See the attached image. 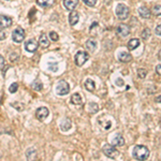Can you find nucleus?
Masks as SVG:
<instances>
[{"instance_id": "nucleus-29", "label": "nucleus", "mask_w": 161, "mask_h": 161, "mask_svg": "<svg viewBox=\"0 0 161 161\" xmlns=\"http://www.w3.org/2000/svg\"><path fill=\"white\" fill-rule=\"evenodd\" d=\"M12 106H14L15 108H16L17 111H23L25 108V106L23 103H20V102H15V103H12Z\"/></svg>"}, {"instance_id": "nucleus-26", "label": "nucleus", "mask_w": 161, "mask_h": 161, "mask_svg": "<svg viewBox=\"0 0 161 161\" xmlns=\"http://www.w3.org/2000/svg\"><path fill=\"white\" fill-rule=\"evenodd\" d=\"M153 14L156 15V16H160L161 15V6L157 4V6H155L153 8Z\"/></svg>"}, {"instance_id": "nucleus-5", "label": "nucleus", "mask_w": 161, "mask_h": 161, "mask_svg": "<svg viewBox=\"0 0 161 161\" xmlns=\"http://www.w3.org/2000/svg\"><path fill=\"white\" fill-rule=\"evenodd\" d=\"M69 92H70V87L66 80H60V82H58V84H57V86H56V92L58 93L59 96H64Z\"/></svg>"}, {"instance_id": "nucleus-36", "label": "nucleus", "mask_w": 161, "mask_h": 161, "mask_svg": "<svg viewBox=\"0 0 161 161\" xmlns=\"http://www.w3.org/2000/svg\"><path fill=\"white\" fill-rule=\"evenodd\" d=\"M155 32L157 36H161V25H158L155 29Z\"/></svg>"}, {"instance_id": "nucleus-34", "label": "nucleus", "mask_w": 161, "mask_h": 161, "mask_svg": "<svg viewBox=\"0 0 161 161\" xmlns=\"http://www.w3.org/2000/svg\"><path fill=\"white\" fill-rule=\"evenodd\" d=\"M17 59H19V55H17V54H15V53H12L11 55H10V60H11L12 62L16 61Z\"/></svg>"}, {"instance_id": "nucleus-1", "label": "nucleus", "mask_w": 161, "mask_h": 161, "mask_svg": "<svg viewBox=\"0 0 161 161\" xmlns=\"http://www.w3.org/2000/svg\"><path fill=\"white\" fill-rule=\"evenodd\" d=\"M132 155L136 160H146L149 157V150L146 146L136 145L133 148V154Z\"/></svg>"}, {"instance_id": "nucleus-8", "label": "nucleus", "mask_w": 161, "mask_h": 161, "mask_svg": "<svg viewBox=\"0 0 161 161\" xmlns=\"http://www.w3.org/2000/svg\"><path fill=\"white\" fill-rule=\"evenodd\" d=\"M129 33H130V28H129V26H127L125 24H120L117 27V35L119 37L126 38L127 36H129Z\"/></svg>"}, {"instance_id": "nucleus-24", "label": "nucleus", "mask_w": 161, "mask_h": 161, "mask_svg": "<svg viewBox=\"0 0 161 161\" xmlns=\"http://www.w3.org/2000/svg\"><path fill=\"white\" fill-rule=\"evenodd\" d=\"M88 108H89V113H92V114H95L99 111V106L95 102H90L89 104H88Z\"/></svg>"}, {"instance_id": "nucleus-31", "label": "nucleus", "mask_w": 161, "mask_h": 161, "mask_svg": "<svg viewBox=\"0 0 161 161\" xmlns=\"http://www.w3.org/2000/svg\"><path fill=\"white\" fill-rule=\"evenodd\" d=\"M48 68H50L51 71L56 72L57 70H58V64H57L56 62H50V64H48Z\"/></svg>"}, {"instance_id": "nucleus-7", "label": "nucleus", "mask_w": 161, "mask_h": 161, "mask_svg": "<svg viewBox=\"0 0 161 161\" xmlns=\"http://www.w3.org/2000/svg\"><path fill=\"white\" fill-rule=\"evenodd\" d=\"M38 42L36 40H33V39H30V40H28L27 42L25 43V48L27 52H29V53H35L36 51H37L38 48Z\"/></svg>"}, {"instance_id": "nucleus-37", "label": "nucleus", "mask_w": 161, "mask_h": 161, "mask_svg": "<svg viewBox=\"0 0 161 161\" xmlns=\"http://www.w3.org/2000/svg\"><path fill=\"white\" fill-rule=\"evenodd\" d=\"M3 66H4V58L0 55V70L3 68Z\"/></svg>"}, {"instance_id": "nucleus-39", "label": "nucleus", "mask_w": 161, "mask_h": 161, "mask_svg": "<svg viewBox=\"0 0 161 161\" xmlns=\"http://www.w3.org/2000/svg\"><path fill=\"white\" fill-rule=\"evenodd\" d=\"M116 85H119V86H123V85H124L123 80H116Z\"/></svg>"}, {"instance_id": "nucleus-6", "label": "nucleus", "mask_w": 161, "mask_h": 161, "mask_svg": "<svg viewBox=\"0 0 161 161\" xmlns=\"http://www.w3.org/2000/svg\"><path fill=\"white\" fill-rule=\"evenodd\" d=\"M25 38V30L22 28H16L15 30H13L12 32V39L14 42L20 43Z\"/></svg>"}, {"instance_id": "nucleus-27", "label": "nucleus", "mask_w": 161, "mask_h": 161, "mask_svg": "<svg viewBox=\"0 0 161 161\" xmlns=\"http://www.w3.org/2000/svg\"><path fill=\"white\" fill-rule=\"evenodd\" d=\"M141 36H142L143 40H147V39L149 38V36H150V29H148V28H145V29L143 30Z\"/></svg>"}, {"instance_id": "nucleus-4", "label": "nucleus", "mask_w": 161, "mask_h": 161, "mask_svg": "<svg viewBox=\"0 0 161 161\" xmlns=\"http://www.w3.org/2000/svg\"><path fill=\"white\" fill-rule=\"evenodd\" d=\"M88 59H89V54L86 53V52H83V51L77 52L76 55L74 57L75 64H76L77 67H82Z\"/></svg>"}, {"instance_id": "nucleus-15", "label": "nucleus", "mask_w": 161, "mask_h": 161, "mask_svg": "<svg viewBox=\"0 0 161 161\" xmlns=\"http://www.w3.org/2000/svg\"><path fill=\"white\" fill-rule=\"evenodd\" d=\"M79 19H80V15L77 12H74L72 11L71 13L69 14V23L71 26H74L79 23Z\"/></svg>"}, {"instance_id": "nucleus-20", "label": "nucleus", "mask_w": 161, "mask_h": 161, "mask_svg": "<svg viewBox=\"0 0 161 161\" xmlns=\"http://www.w3.org/2000/svg\"><path fill=\"white\" fill-rule=\"evenodd\" d=\"M85 88L88 90V92H93V90L96 89V84H95V82H93L92 80H90V79H88L86 80V82H85Z\"/></svg>"}, {"instance_id": "nucleus-14", "label": "nucleus", "mask_w": 161, "mask_h": 161, "mask_svg": "<svg viewBox=\"0 0 161 161\" xmlns=\"http://www.w3.org/2000/svg\"><path fill=\"white\" fill-rule=\"evenodd\" d=\"M39 45L41 46L42 48H46L50 46V40H48L47 36L45 33H42L40 36V39H39Z\"/></svg>"}, {"instance_id": "nucleus-10", "label": "nucleus", "mask_w": 161, "mask_h": 161, "mask_svg": "<svg viewBox=\"0 0 161 161\" xmlns=\"http://www.w3.org/2000/svg\"><path fill=\"white\" fill-rule=\"evenodd\" d=\"M64 6L67 10L73 11L79 6V0H64Z\"/></svg>"}, {"instance_id": "nucleus-11", "label": "nucleus", "mask_w": 161, "mask_h": 161, "mask_svg": "<svg viewBox=\"0 0 161 161\" xmlns=\"http://www.w3.org/2000/svg\"><path fill=\"white\" fill-rule=\"evenodd\" d=\"M12 25V19L9 16L6 15H0V27L1 28H8Z\"/></svg>"}, {"instance_id": "nucleus-38", "label": "nucleus", "mask_w": 161, "mask_h": 161, "mask_svg": "<svg viewBox=\"0 0 161 161\" xmlns=\"http://www.w3.org/2000/svg\"><path fill=\"white\" fill-rule=\"evenodd\" d=\"M156 71H157L158 74L161 75V64H158V66L156 67Z\"/></svg>"}, {"instance_id": "nucleus-22", "label": "nucleus", "mask_w": 161, "mask_h": 161, "mask_svg": "<svg viewBox=\"0 0 161 161\" xmlns=\"http://www.w3.org/2000/svg\"><path fill=\"white\" fill-rule=\"evenodd\" d=\"M60 128L62 131L69 130V129L71 128V121H70V119H64L62 123L60 124Z\"/></svg>"}, {"instance_id": "nucleus-32", "label": "nucleus", "mask_w": 161, "mask_h": 161, "mask_svg": "<svg viewBox=\"0 0 161 161\" xmlns=\"http://www.w3.org/2000/svg\"><path fill=\"white\" fill-rule=\"evenodd\" d=\"M83 2L88 7H93L96 3H97V0H83Z\"/></svg>"}, {"instance_id": "nucleus-40", "label": "nucleus", "mask_w": 161, "mask_h": 161, "mask_svg": "<svg viewBox=\"0 0 161 161\" xmlns=\"http://www.w3.org/2000/svg\"><path fill=\"white\" fill-rule=\"evenodd\" d=\"M156 102L161 103V96H159V97H157V98H156Z\"/></svg>"}, {"instance_id": "nucleus-9", "label": "nucleus", "mask_w": 161, "mask_h": 161, "mask_svg": "<svg viewBox=\"0 0 161 161\" xmlns=\"http://www.w3.org/2000/svg\"><path fill=\"white\" fill-rule=\"evenodd\" d=\"M48 114H50V112L46 108H39L37 112H36V117H37L39 120H43V119H45L46 117L48 116Z\"/></svg>"}, {"instance_id": "nucleus-19", "label": "nucleus", "mask_w": 161, "mask_h": 161, "mask_svg": "<svg viewBox=\"0 0 161 161\" xmlns=\"http://www.w3.org/2000/svg\"><path fill=\"white\" fill-rule=\"evenodd\" d=\"M86 47L90 52H95L96 48H97V42H96V40H93V39H89V40H87Z\"/></svg>"}, {"instance_id": "nucleus-35", "label": "nucleus", "mask_w": 161, "mask_h": 161, "mask_svg": "<svg viewBox=\"0 0 161 161\" xmlns=\"http://www.w3.org/2000/svg\"><path fill=\"white\" fill-rule=\"evenodd\" d=\"M7 38V32L0 29V40H4Z\"/></svg>"}, {"instance_id": "nucleus-30", "label": "nucleus", "mask_w": 161, "mask_h": 161, "mask_svg": "<svg viewBox=\"0 0 161 161\" xmlns=\"http://www.w3.org/2000/svg\"><path fill=\"white\" fill-rule=\"evenodd\" d=\"M17 89H19V84L17 83H13L11 86L9 87V92L11 93H14L17 92Z\"/></svg>"}, {"instance_id": "nucleus-3", "label": "nucleus", "mask_w": 161, "mask_h": 161, "mask_svg": "<svg viewBox=\"0 0 161 161\" xmlns=\"http://www.w3.org/2000/svg\"><path fill=\"white\" fill-rule=\"evenodd\" d=\"M129 13H130L129 8L127 6H125L124 3H119L117 8H116V15H117L118 19L121 20L126 19L127 17L129 16Z\"/></svg>"}, {"instance_id": "nucleus-23", "label": "nucleus", "mask_w": 161, "mask_h": 161, "mask_svg": "<svg viewBox=\"0 0 161 161\" xmlns=\"http://www.w3.org/2000/svg\"><path fill=\"white\" fill-rule=\"evenodd\" d=\"M26 156H27V159L28 160H32L37 158V152H36L35 148H29L26 153Z\"/></svg>"}, {"instance_id": "nucleus-16", "label": "nucleus", "mask_w": 161, "mask_h": 161, "mask_svg": "<svg viewBox=\"0 0 161 161\" xmlns=\"http://www.w3.org/2000/svg\"><path fill=\"white\" fill-rule=\"evenodd\" d=\"M131 59L132 56L129 53H127V52H120L118 54V60L121 62H129L131 61Z\"/></svg>"}, {"instance_id": "nucleus-13", "label": "nucleus", "mask_w": 161, "mask_h": 161, "mask_svg": "<svg viewBox=\"0 0 161 161\" xmlns=\"http://www.w3.org/2000/svg\"><path fill=\"white\" fill-rule=\"evenodd\" d=\"M139 14H140V16H141L142 19H149V17H150V15H152V12H150V10L147 7L143 6V7H141L139 9Z\"/></svg>"}, {"instance_id": "nucleus-18", "label": "nucleus", "mask_w": 161, "mask_h": 161, "mask_svg": "<svg viewBox=\"0 0 161 161\" xmlns=\"http://www.w3.org/2000/svg\"><path fill=\"white\" fill-rule=\"evenodd\" d=\"M139 45H140V40H139V39H131V40L128 42V48L130 51L136 50V47H139Z\"/></svg>"}, {"instance_id": "nucleus-2", "label": "nucleus", "mask_w": 161, "mask_h": 161, "mask_svg": "<svg viewBox=\"0 0 161 161\" xmlns=\"http://www.w3.org/2000/svg\"><path fill=\"white\" fill-rule=\"evenodd\" d=\"M102 152L106 157L111 158V159H116L119 156V152L116 149V146H114L113 144H105L102 147Z\"/></svg>"}, {"instance_id": "nucleus-21", "label": "nucleus", "mask_w": 161, "mask_h": 161, "mask_svg": "<svg viewBox=\"0 0 161 161\" xmlns=\"http://www.w3.org/2000/svg\"><path fill=\"white\" fill-rule=\"evenodd\" d=\"M38 4L41 7H52L54 3H55V0H37Z\"/></svg>"}, {"instance_id": "nucleus-33", "label": "nucleus", "mask_w": 161, "mask_h": 161, "mask_svg": "<svg viewBox=\"0 0 161 161\" xmlns=\"http://www.w3.org/2000/svg\"><path fill=\"white\" fill-rule=\"evenodd\" d=\"M50 38H51V40L57 41V40H58V35H57L55 31H51V32H50Z\"/></svg>"}, {"instance_id": "nucleus-28", "label": "nucleus", "mask_w": 161, "mask_h": 161, "mask_svg": "<svg viewBox=\"0 0 161 161\" xmlns=\"http://www.w3.org/2000/svg\"><path fill=\"white\" fill-rule=\"evenodd\" d=\"M146 74H147V71L145 69L137 70V76H139L140 79H145V77H146Z\"/></svg>"}, {"instance_id": "nucleus-41", "label": "nucleus", "mask_w": 161, "mask_h": 161, "mask_svg": "<svg viewBox=\"0 0 161 161\" xmlns=\"http://www.w3.org/2000/svg\"><path fill=\"white\" fill-rule=\"evenodd\" d=\"M159 59H161V51L159 52Z\"/></svg>"}, {"instance_id": "nucleus-12", "label": "nucleus", "mask_w": 161, "mask_h": 161, "mask_svg": "<svg viewBox=\"0 0 161 161\" xmlns=\"http://www.w3.org/2000/svg\"><path fill=\"white\" fill-rule=\"evenodd\" d=\"M111 144H113L114 146H116V147L124 146V145H125V139L123 137V136H120V134H117V136H115L113 137Z\"/></svg>"}, {"instance_id": "nucleus-25", "label": "nucleus", "mask_w": 161, "mask_h": 161, "mask_svg": "<svg viewBox=\"0 0 161 161\" xmlns=\"http://www.w3.org/2000/svg\"><path fill=\"white\" fill-rule=\"evenodd\" d=\"M32 88L35 90H37V92H40V90L43 88V85L40 80H35V82L32 83Z\"/></svg>"}, {"instance_id": "nucleus-17", "label": "nucleus", "mask_w": 161, "mask_h": 161, "mask_svg": "<svg viewBox=\"0 0 161 161\" xmlns=\"http://www.w3.org/2000/svg\"><path fill=\"white\" fill-rule=\"evenodd\" d=\"M71 102L73 103V104L75 105H80L83 103V99L82 97L80 96V93H73L71 97Z\"/></svg>"}]
</instances>
